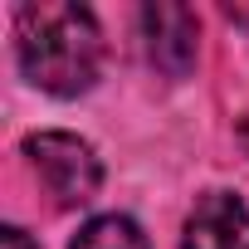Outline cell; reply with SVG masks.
<instances>
[{
    "label": "cell",
    "instance_id": "cell-6",
    "mask_svg": "<svg viewBox=\"0 0 249 249\" xmlns=\"http://www.w3.org/2000/svg\"><path fill=\"white\" fill-rule=\"evenodd\" d=\"M0 249H35V244H30V234H25V230H15V225H10L5 234H0Z\"/></svg>",
    "mask_w": 249,
    "mask_h": 249
},
{
    "label": "cell",
    "instance_id": "cell-1",
    "mask_svg": "<svg viewBox=\"0 0 249 249\" xmlns=\"http://www.w3.org/2000/svg\"><path fill=\"white\" fill-rule=\"evenodd\" d=\"M15 54L35 88L73 98L93 88L103 69V35L83 5H25L15 25Z\"/></svg>",
    "mask_w": 249,
    "mask_h": 249
},
{
    "label": "cell",
    "instance_id": "cell-5",
    "mask_svg": "<svg viewBox=\"0 0 249 249\" xmlns=\"http://www.w3.org/2000/svg\"><path fill=\"white\" fill-rule=\"evenodd\" d=\"M73 249H152V244L127 215H98L78 230Z\"/></svg>",
    "mask_w": 249,
    "mask_h": 249
},
{
    "label": "cell",
    "instance_id": "cell-3",
    "mask_svg": "<svg viewBox=\"0 0 249 249\" xmlns=\"http://www.w3.org/2000/svg\"><path fill=\"white\" fill-rule=\"evenodd\" d=\"M142 30H147V54L161 73L181 78L191 64H196V15L186 5H147L142 10Z\"/></svg>",
    "mask_w": 249,
    "mask_h": 249
},
{
    "label": "cell",
    "instance_id": "cell-4",
    "mask_svg": "<svg viewBox=\"0 0 249 249\" xmlns=\"http://www.w3.org/2000/svg\"><path fill=\"white\" fill-rule=\"evenodd\" d=\"M186 249H249V210L244 200L210 191L196 200L186 220Z\"/></svg>",
    "mask_w": 249,
    "mask_h": 249
},
{
    "label": "cell",
    "instance_id": "cell-7",
    "mask_svg": "<svg viewBox=\"0 0 249 249\" xmlns=\"http://www.w3.org/2000/svg\"><path fill=\"white\" fill-rule=\"evenodd\" d=\"M244 147H249V122H244Z\"/></svg>",
    "mask_w": 249,
    "mask_h": 249
},
{
    "label": "cell",
    "instance_id": "cell-2",
    "mask_svg": "<svg viewBox=\"0 0 249 249\" xmlns=\"http://www.w3.org/2000/svg\"><path fill=\"white\" fill-rule=\"evenodd\" d=\"M25 157H30L39 186L54 196V205H83L103 186V166H98L93 147L78 142L73 132H35L25 142Z\"/></svg>",
    "mask_w": 249,
    "mask_h": 249
}]
</instances>
